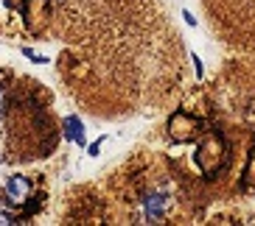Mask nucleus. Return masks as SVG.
Instances as JSON below:
<instances>
[{
	"label": "nucleus",
	"mask_w": 255,
	"mask_h": 226,
	"mask_svg": "<svg viewBox=\"0 0 255 226\" xmlns=\"http://www.w3.org/2000/svg\"><path fill=\"white\" fill-rule=\"evenodd\" d=\"M31 79H11L0 73V162H34L56 148V126L36 92H28Z\"/></svg>",
	"instance_id": "nucleus-1"
},
{
	"label": "nucleus",
	"mask_w": 255,
	"mask_h": 226,
	"mask_svg": "<svg viewBox=\"0 0 255 226\" xmlns=\"http://www.w3.org/2000/svg\"><path fill=\"white\" fill-rule=\"evenodd\" d=\"M62 129H65V137L71 140V142L87 145V142H84V126H81V120L76 117V114H68V117L62 120Z\"/></svg>",
	"instance_id": "nucleus-2"
},
{
	"label": "nucleus",
	"mask_w": 255,
	"mask_h": 226,
	"mask_svg": "<svg viewBox=\"0 0 255 226\" xmlns=\"http://www.w3.org/2000/svg\"><path fill=\"white\" fill-rule=\"evenodd\" d=\"M143 207H146V221H157V218H163V209H166V196L163 193H149Z\"/></svg>",
	"instance_id": "nucleus-3"
},
{
	"label": "nucleus",
	"mask_w": 255,
	"mask_h": 226,
	"mask_svg": "<svg viewBox=\"0 0 255 226\" xmlns=\"http://www.w3.org/2000/svg\"><path fill=\"white\" fill-rule=\"evenodd\" d=\"M104 140H107V137H98L93 145H87V154H90V157H98V154H101V142H104Z\"/></svg>",
	"instance_id": "nucleus-4"
},
{
	"label": "nucleus",
	"mask_w": 255,
	"mask_h": 226,
	"mask_svg": "<svg viewBox=\"0 0 255 226\" xmlns=\"http://www.w3.org/2000/svg\"><path fill=\"white\" fill-rule=\"evenodd\" d=\"M191 59H194V67H196V76H199V79H202V59H199V56H191Z\"/></svg>",
	"instance_id": "nucleus-5"
},
{
	"label": "nucleus",
	"mask_w": 255,
	"mask_h": 226,
	"mask_svg": "<svg viewBox=\"0 0 255 226\" xmlns=\"http://www.w3.org/2000/svg\"><path fill=\"white\" fill-rule=\"evenodd\" d=\"M182 20L188 23V26H196V17L191 14V11H182Z\"/></svg>",
	"instance_id": "nucleus-6"
}]
</instances>
